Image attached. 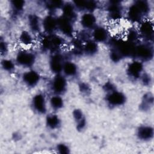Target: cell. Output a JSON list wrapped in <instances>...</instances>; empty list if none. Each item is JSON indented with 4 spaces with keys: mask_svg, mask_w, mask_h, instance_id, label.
Masks as SVG:
<instances>
[{
    "mask_svg": "<svg viewBox=\"0 0 154 154\" xmlns=\"http://www.w3.org/2000/svg\"><path fill=\"white\" fill-rule=\"evenodd\" d=\"M138 52L139 53V55L143 57H147L149 56L150 54L149 49H148V48L146 47L140 48Z\"/></svg>",
    "mask_w": 154,
    "mask_h": 154,
    "instance_id": "obj_20",
    "label": "cell"
},
{
    "mask_svg": "<svg viewBox=\"0 0 154 154\" xmlns=\"http://www.w3.org/2000/svg\"><path fill=\"white\" fill-rule=\"evenodd\" d=\"M94 37L95 40L99 41L104 40L107 37V32L103 28H99L95 29L94 32Z\"/></svg>",
    "mask_w": 154,
    "mask_h": 154,
    "instance_id": "obj_11",
    "label": "cell"
},
{
    "mask_svg": "<svg viewBox=\"0 0 154 154\" xmlns=\"http://www.w3.org/2000/svg\"><path fill=\"white\" fill-rule=\"evenodd\" d=\"M141 65L138 62H134L129 66V72L134 76H137L141 70Z\"/></svg>",
    "mask_w": 154,
    "mask_h": 154,
    "instance_id": "obj_12",
    "label": "cell"
},
{
    "mask_svg": "<svg viewBox=\"0 0 154 154\" xmlns=\"http://www.w3.org/2000/svg\"><path fill=\"white\" fill-rule=\"evenodd\" d=\"M125 100V97L120 93H112L109 97V101L114 105L122 104Z\"/></svg>",
    "mask_w": 154,
    "mask_h": 154,
    "instance_id": "obj_9",
    "label": "cell"
},
{
    "mask_svg": "<svg viewBox=\"0 0 154 154\" xmlns=\"http://www.w3.org/2000/svg\"><path fill=\"white\" fill-rule=\"evenodd\" d=\"M3 67L4 69L10 70L13 68V64L11 61L9 60H4V63H2Z\"/></svg>",
    "mask_w": 154,
    "mask_h": 154,
    "instance_id": "obj_21",
    "label": "cell"
},
{
    "mask_svg": "<svg viewBox=\"0 0 154 154\" xmlns=\"http://www.w3.org/2000/svg\"><path fill=\"white\" fill-rule=\"evenodd\" d=\"M54 88L56 91L61 92L63 91L66 87V81L62 76H58L54 81Z\"/></svg>",
    "mask_w": 154,
    "mask_h": 154,
    "instance_id": "obj_7",
    "label": "cell"
},
{
    "mask_svg": "<svg viewBox=\"0 0 154 154\" xmlns=\"http://www.w3.org/2000/svg\"><path fill=\"white\" fill-rule=\"evenodd\" d=\"M152 132V131L149 128H143L141 129H140V130L139 131V134L140 135V136L143 137L144 138H146V137H149L151 134Z\"/></svg>",
    "mask_w": 154,
    "mask_h": 154,
    "instance_id": "obj_19",
    "label": "cell"
},
{
    "mask_svg": "<svg viewBox=\"0 0 154 154\" xmlns=\"http://www.w3.org/2000/svg\"><path fill=\"white\" fill-rule=\"evenodd\" d=\"M85 48L86 49V51H87L88 52L93 53L96 51L97 45L94 42H89L86 44Z\"/></svg>",
    "mask_w": 154,
    "mask_h": 154,
    "instance_id": "obj_18",
    "label": "cell"
},
{
    "mask_svg": "<svg viewBox=\"0 0 154 154\" xmlns=\"http://www.w3.org/2000/svg\"><path fill=\"white\" fill-rule=\"evenodd\" d=\"M64 70L65 73L68 75H72L75 73L76 68L74 64L72 63H66L64 66Z\"/></svg>",
    "mask_w": 154,
    "mask_h": 154,
    "instance_id": "obj_13",
    "label": "cell"
},
{
    "mask_svg": "<svg viewBox=\"0 0 154 154\" xmlns=\"http://www.w3.org/2000/svg\"><path fill=\"white\" fill-rule=\"evenodd\" d=\"M11 5L13 7V8L16 11H20L23 9L24 5H25V1H11Z\"/></svg>",
    "mask_w": 154,
    "mask_h": 154,
    "instance_id": "obj_15",
    "label": "cell"
},
{
    "mask_svg": "<svg viewBox=\"0 0 154 154\" xmlns=\"http://www.w3.org/2000/svg\"><path fill=\"white\" fill-rule=\"evenodd\" d=\"M141 32L145 36H149L150 34H152L153 32V26L152 24L150 23L149 22L146 21L141 24L140 28Z\"/></svg>",
    "mask_w": 154,
    "mask_h": 154,
    "instance_id": "obj_10",
    "label": "cell"
},
{
    "mask_svg": "<svg viewBox=\"0 0 154 154\" xmlns=\"http://www.w3.org/2000/svg\"><path fill=\"white\" fill-rule=\"evenodd\" d=\"M47 122L48 125L52 128H55L57 126V125H58V119L57 117L54 115L49 116Z\"/></svg>",
    "mask_w": 154,
    "mask_h": 154,
    "instance_id": "obj_17",
    "label": "cell"
},
{
    "mask_svg": "<svg viewBox=\"0 0 154 154\" xmlns=\"http://www.w3.org/2000/svg\"><path fill=\"white\" fill-rule=\"evenodd\" d=\"M148 3L144 1H138L134 2L129 7L128 11L129 19L134 22L138 21L144 13L149 10Z\"/></svg>",
    "mask_w": 154,
    "mask_h": 154,
    "instance_id": "obj_1",
    "label": "cell"
},
{
    "mask_svg": "<svg viewBox=\"0 0 154 154\" xmlns=\"http://www.w3.org/2000/svg\"><path fill=\"white\" fill-rule=\"evenodd\" d=\"M17 61L19 63L22 65L29 66L34 61V57L27 52H21L17 57Z\"/></svg>",
    "mask_w": 154,
    "mask_h": 154,
    "instance_id": "obj_4",
    "label": "cell"
},
{
    "mask_svg": "<svg viewBox=\"0 0 154 154\" xmlns=\"http://www.w3.org/2000/svg\"><path fill=\"white\" fill-rule=\"evenodd\" d=\"M20 40L21 41V42L22 43V44H24L25 45H28L31 44L32 43V37L30 35V34H29L28 32H23V33H22L20 37Z\"/></svg>",
    "mask_w": 154,
    "mask_h": 154,
    "instance_id": "obj_14",
    "label": "cell"
},
{
    "mask_svg": "<svg viewBox=\"0 0 154 154\" xmlns=\"http://www.w3.org/2000/svg\"><path fill=\"white\" fill-rule=\"evenodd\" d=\"M33 104L35 108L39 112H44L45 111V102L44 97L41 94L35 96L33 100Z\"/></svg>",
    "mask_w": 154,
    "mask_h": 154,
    "instance_id": "obj_6",
    "label": "cell"
},
{
    "mask_svg": "<svg viewBox=\"0 0 154 154\" xmlns=\"http://www.w3.org/2000/svg\"><path fill=\"white\" fill-rule=\"evenodd\" d=\"M51 103L52 106L54 108H59L61 106V105L63 104V100L60 97H59L58 96H55L51 99Z\"/></svg>",
    "mask_w": 154,
    "mask_h": 154,
    "instance_id": "obj_16",
    "label": "cell"
},
{
    "mask_svg": "<svg viewBox=\"0 0 154 154\" xmlns=\"http://www.w3.org/2000/svg\"><path fill=\"white\" fill-rule=\"evenodd\" d=\"M57 24V21L55 20L54 17H52L51 16L46 17L45 19L44 22H43V26L45 29L49 31L54 29Z\"/></svg>",
    "mask_w": 154,
    "mask_h": 154,
    "instance_id": "obj_8",
    "label": "cell"
},
{
    "mask_svg": "<svg viewBox=\"0 0 154 154\" xmlns=\"http://www.w3.org/2000/svg\"><path fill=\"white\" fill-rule=\"evenodd\" d=\"M38 79L39 76L38 74L33 71L28 72L23 75V80L29 85H34Z\"/></svg>",
    "mask_w": 154,
    "mask_h": 154,
    "instance_id": "obj_5",
    "label": "cell"
},
{
    "mask_svg": "<svg viewBox=\"0 0 154 154\" xmlns=\"http://www.w3.org/2000/svg\"><path fill=\"white\" fill-rule=\"evenodd\" d=\"M57 20V25L60 26V29L66 34H70L72 32V28L69 22V19L63 17Z\"/></svg>",
    "mask_w": 154,
    "mask_h": 154,
    "instance_id": "obj_2",
    "label": "cell"
},
{
    "mask_svg": "<svg viewBox=\"0 0 154 154\" xmlns=\"http://www.w3.org/2000/svg\"><path fill=\"white\" fill-rule=\"evenodd\" d=\"M96 21L95 17L91 13H84L81 16V24L85 28L92 27Z\"/></svg>",
    "mask_w": 154,
    "mask_h": 154,
    "instance_id": "obj_3",
    "label": "cell"
}]
</instances>
